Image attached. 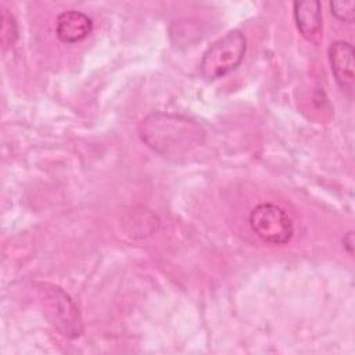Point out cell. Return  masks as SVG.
<instances>
[{"mask_svg":"<svg viewBox=\"0 0 355 355\" xmlns=\"http://www.w3.org/2000/svg\"><path fill=\"white\" fill-rule=\"evenodd\" d=\"M250 226L262 241L269 244H286L294 233L288 214L272 202H262L252 208Z\"/></svg>","mask_w":355,"mask_h":355,"instance_id":"cell-3","label":"cell"},{"mask_svg":"<svg viewBox=\"0 0 355 355\" xmlns=\"http://www.w3.org/2000/svg\"><path fill=\"white\" fill-rule=\"evenodd\" d=\"M51 323L67 337H78L82 333L80 318L71 298L58 287L46 293Z\"/></svg>","mask_w":355,"mask_h":355,"instance_id":"cell-4","label":"cell"},{"mask_svg":"<svg viewBox=\"0 0 355 355\" xmlns=\"http://www.w3.org/2000/svg\"><path fill=\"white\" fill-rule=\"evenodd\" d=\"M245 36L234 29L215 40L202 54L200 71L207 80L219 79L234 71L244 58Z\"/></svg>","mask_w":355,"mask_h":355,"instance_id":"cell-2","label":"cell"},{"mask_svg":"<svg viewBox=\"0 0 355 355\" xmlns=\"http://www.w3.org/2000/svg\"><path fill=\"white\" fill-rule=\"evenodd\" d=\"M343 243H344V248L352 255V252H354V233H352V232H348V233L344 236Z\"/></svg>","mask_w":355,"mask_h":355,"instance_id":"cell-10","label":"cell"},{"mask_svg":"<svg viewBox=\"0 0 355 355\" xmlns=\"http://www.w3.org/2000/svg\"><path fill=\"white\" fill-rule=\"evenodd\" d=\"M354 47L348 42L336 40L330 44L327 55L331 65V71L338 86L349 96L354 93L355 76H354Z\"/></svg>","mask_w":355,"mask_h":355,"instance_id":"cell-5","label":"cell"},{"mask_svg":"<svg viewBox=\"0 0 355 355\" xmlns=\"http://www.w3.org/2000/svg\"><path fill=\"white\" fill-rule=\"evenodd\" d=\"M18 36V29H17V22L15 18L8 10L4 7L1 8V43L3 49H7L12 46L17 40Z\"/></svg>","mask_w":355,"mask_h":355,"instance_id":"cell-8","label":"cell"},{"mask_svg":"<svg viewBox=\"0 0 355 355\" xmlns=\"http://www.w3.org/2000/svg\"><path fill=\"white\" fill-rule=\"evenodd\" d=\"M330 10L336 18L344 22H352L355 18V1H331Z\"/></svg>","mask_w":355,"mask_h":355,"instance_id":"cell-9","label":"cell"},{"mask_svg":"<svg viewBox=\"0 0 355 355\" xmlns=\"http://www.w3.org/2000/svg\"><path fill=\"white\" fill-rule=\"evenodd\" d=\"M294 21L300 33L311 43L322 40V11L319 1H295Z\"/></svg>","mask_w":355,"mask_h":355,"instance_id":"cell-7","label":"cell"},{"mask_svg":"<svg viewBox=\"0 0 355 355\" xmlns=\"http://www.w3.org/2000/svg\"><path fill=\"white\" fill-rule=\"evenodd\" d=\"M140 136L154 151L175 158L190 153L204 140L198 123L169 114H151L143 119Z\"/></svg>","mask_w":355,"mask_h":355,"instance_id":"cell-1","label":"cell"},{"mask_svg":"<svg viewBox=\"0 0 355 355\" xmlns=\"http://www.w3.org/2000/svg\"><path fill=\"white\" fill-rule=\"evenodd\" d=\"M93 29L92 19L82 11L68 10L61 12L55 21V35L60 42L72 44L89 36Z\"/></svg>","mask_w":355,"mask_h":355,"instance_id":"cell-6","label":"cell"}]
</instances>
